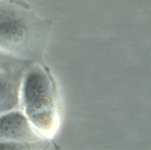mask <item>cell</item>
Listing matches in <instances>:
<instances>
[{
	"instance_id": "obj_1",
	"label": "cell",
	"mask_w": 151,
	"mask_h": 150,
	"mask_svg": "<svg viewBox=\"0 0 151 150\" xmlns=\"http://www.w3.org/2000/svg\"><path fill=\"white\" fill-rule=\"evenodd\" d=\"M50 26L49 21L31 8L0 0V49L5 52L24 60L33 57L44 43Z\"/></svg>"
},
{
	"instance_id": "obj_6",
	"label": "cell",
	"mask_w": 151,
	"mask_h": 150,
	"mask_svg": "<svg viewBox=\"0 0 151 150\" xmlns=\"http://www.w3.org/2000/svg\"><path fill=\"white\" fill-rule=\"evenodd\" d=\"M29 146H31L25 144L0 140V150L25 149H28Z\"/></svg>"
},
{
	"instance_id": "obj_7",
	"label": "cell",
	"mask_w": 151,
	"mask_h": 150,
	"mask_svg": "<svg viewBox=\"0 0 151 150\" xmlns=\"http://www.w3.org/2000/svg\"><path fill=\"white\" fill-rule=\"evenodd\" d=\"M1 1H7V2H10L15 4H17L19 6H23L24 8H31V5L28 3L25 0H1Z\"/></svg>"
},
{
	"instance_id": "obj_4",
	"label": "cell",
	"mask_w": 151,
	"mask_h": 150,
	"mask_svg": "<svg viewBox=\"0 0 151 150\" xmlns=\"http://www.w3.org/2000/svg\"><path fill=\"white\" fill-rule=\"evenodd\" d=\"M27 65L0 71V115L16 109L20 104L23 76Z\"/></svg>"
},
{
	"instance_id": "obj_5",
	"label": "cell",
	"mask_w": 151,
	"mask_h": 150,
	"mask_svg": "<svg viewBox=\"0 0 151 150\" xmlns=\"http://www.w3.org/2000/svg\"><path fill=\"white\" fill-rule=\"evenodd\" d=\"M27 60L11 55L0 49V71L27 65Z\"/></svg>"
},
{
	"instance_id": "obj_2",
	"label": "cell",
	"mask_w": 151,
	"mask_h": 150,
	"mask_svg": "<svg viewBox=\"0 0 151 150\" xmlns=\"http://www.w3.org/2000/svg\"><path fill=\"white\" fill-rule=\"evenodd\" d=\"M20 101L25 114L34 125L50 131L54 122V95L47 74L39 69L29 70L24 76Z\"/></svg>"
},
{
	"instance_id": "obj_3",
	"label": "cell",
	"mask_w": 151,
	"mask_h": 150,
	"mask_svg": "<svg viewBox=\"0 0 151 150\" xmlns=\"http://www.w3.org/2000/svg\"><path fill=\"white\" fill-rule=\"evenodd\" d=\"M35 139L28 119L22 112L14 109L0 115V140L32 146Z\"/></svg>"
}]
</instances>
